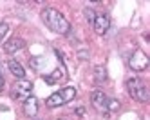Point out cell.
<instances>
[{
	"mask_svg": "<svg viewBox=\"0 0 150 120\" xmlns=\"http://www.w3.org/2000/svg\"><path fill=\"white\" fill-rule=\"evenodd\" d=\"M76 98V89L74 87H63V89L52 93L47 100H45V106L47 107H60L63 104H69L71 100Z\"/></svg>",
	"mask_w": 150,
	"mask_h": 120,
	"instance_id": "obj_3",
	"label": "cell"
},
{
	"mask_svg": "<svg viewBox=\"0 0 150 120\" xmlns=\"http://www.w3.org/2000/svg\"><path fill=\"white\" fill-rule=\"evenodd\" d=\"M94 80L96 82H105L107 80V69H105V65L98 64L94 68Z\"/></svg>",
	"mask_w": 150,
	"mask_h": 120,
	"instance_id": "obj_12",
	"label": "cell"
},
{
	"mask_svg": "<svg viewBox=\"0 0 150 120\" xmlns=\"http://www.w3.org/2000/svg\"><path fill=\"white\" fill-rule=\"evenodd\" d=\"M4 89V76H2V69H0V91Z\"/></svg>",
	"mask_w": 150,
	"mask_h": 120,
	"instance_id": "obj_16",
	"label": "cell"
},
{
	"mask_svg": "<svg viewBox=\"0 0 150 120\" xmlns=\"http://www.w3.org/2000/svg\"><path fill=\"white\" fill-rule=\"evenodd\" d=\"M91 102H92V107L96 109V111L100 113H109V98H107V95L100 89L92 91L91 95Z\"/></svg>",
	"mask_w": 150,
	"mask_h": 120,
	"instance_id": "obj_6",
	"label": "cell"
},
{
	"mask_svg": "<svg viewBox=\"0 0 150 120\" xmlns=\"http://www.w3.org/2000/svg\"><path fill=\"white\" fill-rule=\"evenodd\" d=\"M38 113V100L36 96L31 95L27 100H24V115L25 116H35Z\"/></svg>",
	"mask_w": 150,
	"mask_h": 120,
	"instance_id": "obj_10",
	"label": "cell"
},
{
	"mask_svg": "<svg viewBox=\"0 0 150 120\" xmlns=\"http://www.w3.org/2000/svg\"><path fill=\"white\" fill-rule=\"evenodd\" d=\"M148 64H150V60L141 49H136L132 53L130 60H128V65H130V69H134V71H145L148 68Z\"/></svg>",
	"mask_w": 150,
	"mask_h": 120,
	"instance_id": "obj_5",
	"label": "cell"
},
{
	"mask_svg": "<svg viewBox=\"0 0 150 120\" xmlns=\"http://www.w3.org/2000/svg\"><path fill=\"white\" fill-rule=\"evenodd\" d=\"M31 91H33V84L29 80H25V78H22V80H16L15 86L11 87V96L15 100H22L24 102L31 96Z\"/></svg>",
	"mask_w": 150,
	"mask_h": 120,
	"instance_id": "obj_4",
	"label": "cell"
},
{
	"mask_svg": "<svg viewBox=\"0 0 150 120\" xmlns=\"http://www.w3.org/2000/svg\"><path fill=\"white\" fill-rule=\"evenodd\" d=\"M117 107H120V102L117 100H109V111H116Z\"/></svg>",
	"mask_w": 150,
	"mask_h": 120,
	"instance_id": "obj_15",
	"label": "cell"
},
{
	"mask_svg": "<svg viewBox=\"0 0 150 120\" xmlns=\"http://www.w3.org/2000/svg\"><path fill=\"white\" fill-rule=\"evenodd\" d=\"M7 68H9V71H11L18 80H22L24 76H25V69L22 68V64L16 62V60H9V62H7Z\"/></svg>",
	"mask_w": 150,
	"mask_h": 120,
	"instance_id": "obj_11",
	"label": "cell"
},
{
	"mask_svg": "<svg viewBox=\"0 0 150 120\" xmlns=\"http://www.w3.org/2000/svg\"><path fill=\"white\" fill-rule=\"evenodd\" d=\"M44 80H45V84H49V86L60 84V82H63V80H67V71H65V68L62 65V68H56L51 75H45Z\"/></svg>",
	"mask_w": 150,
	"mask_h": 120,
	"instance_id": "obj_7",
	"label": "cell"
},
{
	"mask_svg": "<svg viewBox=\"0 0 150 120\" xmlns=\"http://www.w3.org/2000/svg\"><path fill=\"white\" fill-rule=\"evenodd\" d=\"M127 91L137 102H148L150 100L148 87L145 86V82L141 78H128L127 80Z\"/></svg>",
	"mask_w": 150,
	"mask_h": 120,
	"instance_id": "obj_2",
	"label": "cell"
},
{
	"mask_svg": "<svg viewBox=\"0 0 150 120\" xmlns=\"http://www.w3.org/2000/svg\"><path fill=\"white\" fill-rule=\"evenodd\" d=\"M85 17L89 18V22H94V18H96V15H94V11H92V9H89V7L85 9Z\"/></svg>",
	"mask_w": 150,
	"mask_h": 120,
	"instance_id": "obj_14",
	"label": "cell"
},
{
	"mask_svg": "<svg viewBox=\"0 0 150 120\" xmlns=\"http://www.w3.org/2000/svg\"><path fill=\"white\" fill-rule=\"evenodd\" d=\"M92 24H94V31L98 33V35H105L107 29L110 27V20H109L107 15H96Z\"/></svg>",
	"mask_w": 150,
	"mask_h": 120,
	"instance_id": "obj_9",
	"label": "cell"
},
{
	"mask_svg": "<svg viewBox=\"0 0 150 120\" xmlns=\"http://www.w3.org/2000/svg\"><path fill=\"white\" fill-rule=\"evenodd\" d=\"M24 47H25V42H24L22 38H18V37H13L11 40L6 42L4 51H6L7 55H15V53H18V51H22Z\"/></svg>",
	"mask_w": 150,
	"mask_h": 120,
	"instance_id": "obj_8",
	"label": "cell"
},
{
	"mask_svg": "<svg viewBox=\"0 0 150 120\" xmlns=\"http://www.w3.org/2000/svg\"><path fill=\"white\" fill-rule=\"evenodd\" d=\"M58 120H67V118H58Z\"/></svg>",
	"mask_w": 150,
	"mask_h": 120,
	"instance_id": "obj_17",
	"label": "cell"
},
{
	"mask_svg": "<svg viewBox=\"0 0 150 120\" xmlns=\"http://www.w3.org/2000/svg\"><path fill=\"white\" fill-rule=\"evenodd\" d=\"M7 31H9V26L6 24V22H0V42L4 40V37L7 35Z\"/></svg>",
	"mask_w": 150,
	"mask_h": 120,
	"instance_id": "obj_13",
	"label": "cell"
},
{
	"mask_svg": "<svg viewBox=\"0 0 150 120\" xmlns=\"http://www.w3.org/2000/svg\"><path fill=\"white\" fill-rule=\"evenodd\" d=\"M42 20H44V24L49 29H52L54 33H58V35H67V33L71 31L69 20L63 17L60 11L52 9V7H45L44 11H42Z\"/></svg>",
	"mask_w": 150,
	"mask_h": 120,
	"instance_id": "obj_1",
	"label": "cell"
}]
</instances>
